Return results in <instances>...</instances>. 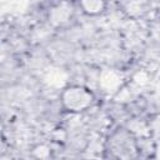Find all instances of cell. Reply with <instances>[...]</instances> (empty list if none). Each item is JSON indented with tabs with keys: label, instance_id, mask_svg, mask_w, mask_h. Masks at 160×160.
I'll list each match as a JSON object with an SVG mask.
<instances>
[{
	"label": "cell",
	"instance_id": "1",
	"mask_svg": "<svg viewBox=\"0 0 160 160\" xmlns=\"http://www.w3.org/2000/svg\"><path fill=\"white\" fill-rule=\"evenodd\" d=\"M92 102V94L90 90L82 86L66 88L61 94L62 106L72 112H80L86 110Z\"/></svg>",
	"mask_w": 160,
	"mask_h": 160
},
{
	"label": "cell",
	"instance_id": "2",
	"mask_svg": "<svg viewBox=\"0 0 160 160\" xmlns=\"http://www.w3.org/2000/svg\"><path fill=\"white\" fill-rule=\"evenodd\" d=\"M82 12L88 15H99L105 10L106 4L102 1H81L79 2Z\"/></svg>",
	"mask_w": 160,
	"mask_h": 160
}]
</instances>
